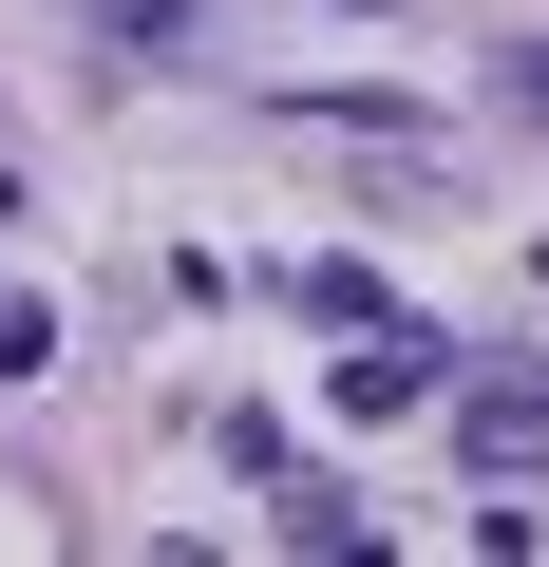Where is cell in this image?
I'll return each mask as SVG.
<instances>
[{
  "label": "cell",
  "instance_id": "obj_2",
  "mask_svg": "<svg viewBox=\"0 0 549 567\" xmlns=\"http://www.w3.org/2000/svg\"><path fill=\"white\" fill-rule=\"evenodd\" d=\"M417 398H436L417 341H360V360H342V416H417Z\"/></svg>",
  "mask_w": 549,
  "mask_h": 567
},
{
  "label": "cell",
  "instance_id": "obj_3",
  "mask_svg": "<svg viewBox=\"0 0 549 567\" xmlns=\"http://www.w3.org/2000/svg\"><path fill=\"white\" fill-rule=\"evenodd\" d=\"M39 360H58V322L20 303V284H0V379H39Z\"/></svg>",
  "mask_w": 549,
  "mask_h": 567
},
{
  "label": "cell",
  "instance_id": "obj_1",
  "mask_svg": "<svg viewBox=\"0 0 549 567\" xmlns=\"http://www.w3.org/2000/svg\"><path fill=\"white\" fill-rule=\"evenodd\" d=\"M455 454H474L492 492H530V379H511V360L474 379V416H455Z\"/></svg>",
  "mask_w": 549,
  "mask_h": 567
}]
</instances>
